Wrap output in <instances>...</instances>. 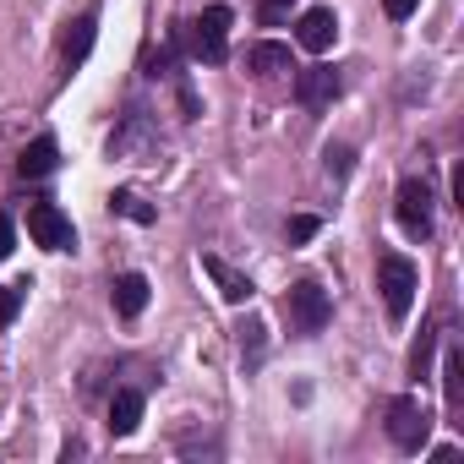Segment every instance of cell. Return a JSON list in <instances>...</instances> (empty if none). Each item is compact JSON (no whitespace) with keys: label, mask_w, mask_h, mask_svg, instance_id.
<instances>
[{"label":"cell","mask_w":464,"mask_h":464,"mask_svg":"<svg viewBox=\"0 0 464 464\" xmlns=\"http://www.w3.org/2000/svg\"><path fill=\"white\" fill-rule=\"evenodd\" d=\"M61 164V148H55V137H34L28 148H23V159H17V169L28 175V180H39V175H50Z\"/></svg>","instance_id":"7c38bea8"},{"label":"cell","mask_w":464,"mask_h":464,"mask_svg":"<svg viewBox=\"0 0 464 464\" xmlns=\"http://www.w3.org/2000/svg\"><path fill=\"white\" fill-rule=\"evenodd\" d=\"M137 426H142V393L137 388H115V399H110V431L131 437Z\"/></svg>","instance_id":"8fae6325"},{"label":"cell","mask_w":464,"mask_h":464,"mask_svg":"<svg viewBox=\"0 0 464 464\" xmlns=\"http://www.w3.org/2000/svg\"><path fill=\"white\" fill-rule=\"evenodd\" d=\"M28 236H34L44 252H72V246H77V229H72V218H66L55 202H28Z\"/></svg>","instance_id":"8992f818"},{"label":"cell","mask_w":464,"mask_h":464,"mask_svg":"<svg viewBox=\"0 0 464 464\" xmlns=\"http://www.w3.org/2000/svg\"><path fill=\"white\" fill-rule=\"evenodd\" d=\"M186 50L197 55V61H208V66H218L224 55H229V6H208L197 23H186Z\"/></svg>","instance_id":"7a4b0ae2"},{"label":"cell","mask_w":464,"mask_h":464,"mask_svg":"<svg viewBox=\"0 0 464 464\" xmlns=\"http://www.w3.org/2000/svg\"><path fill=\"white\" fill-rule=\"evenodd\" d=\"M415 6H420V0H382V12H388L393 23H404V17H410Z\"/></svg>","instance_id":"603a6c76"},{"label":"cell","mask_w":464,"mask_h":464,"mask_svg":"<svg viewBox=\"0 0 464 464\" xmlns=\"http://www.w3.org/2000/svg\"><path fill=\"white\" fill-rule=\"evenodd\" d=\"M285 6H290V0H268V12H263V17H268V23H279V17H285Z\"/></svg>","instance_id":"cb8c5ba5"},{"label":"cell","mask_w":464,"mask_h":464,"mask_svg":"<svg viewBox=\"0 0 464 464\" xmlns=\"http://www.w3.org/2000/svg\"><path fill=\"white\" fill-rule=\"evenodd\" d=\"M246 66L257 72V77H274V72H295V61H290V44H252V55H246Z\"/></svg>","instance_id":"5bb4252c"},{"label":"cell","mask_w":464,"mask_h":464,"mask_svg":"<svg viewBox=\"0 0 464 464\" xmlns=\"http://www.w3.org/2000/svg\"><path fill=\"white\" fill-rule=\"evenodd\" d=\"M426 431H431V415L420 410V399L399 393V399L388 404V437H393V448L420 453V448H426Z\"/></svg>","instance_id":"277c9868"},{"label":"cell","mask_w":464,"mask_h":464,"mask_svg":"<svg viewBox=\"0 0 464 464\" xmlns=\"http://www.w3.org/2000/svg\"><path fill=\"white\" fill-rule=\"evenodd\" d=\"M263 339H268V328H263V323H257V317H252V323H246V328H241V355H252V366H257V361H263Z\"/></svg>","instance_id":"e0dca14e"},{"label":"cell","mask_w":464,"mask_h":464,"mask_svg":"<svg viewBox=\"0 0 464 464\" xmlns=\"http://www.w3.org/2000/svg\"><path fill=\"white\" fill-rule=\"evenodd\" d=\"M12 246H17V224L0 213V257H12Z\"/></svg>","instance_id":"7402d4cb"},{"label":"cell","mask_w":464,"mask_h":464,"mask_svg":"<svg viewBox=\"0 0 464 464\" xmlns=\"http://www.w3.org/2000/svg\"><path fill=\"white\" fill-rule=\"evenodd\" d=\"M110 301H115L121 317H137V312L148 306V279H142V274H121V279L110 285Z\"/></svg>","instance_id":"4fadbf2b"},{"label":"cell","mask_w":464,"mask_h":464,"mask_svg":"<svg viewBox=\"0 0 464 464\" xmlns=\"http://www.w3.org/2000/svg\"><path fill=\"white\" fill-rule=\"evenodd\" d=\"M317 229H323V224H317L312 213H295V218H290V229H285V236H290V246H306V241L317 236Z\"/></svg>","instance_id":"d6986e66"},{"label":"cell","mask_w":464,"mask_h":464,"mask_svg":"<svg viewBox=\"0 0 464 464\" xmlns=\"http://www.w3.org/2000/svg\"><path fill=\"white\" fill-rule=\"evenodd\" d=\"M93 34H99L93 12H82V17H72V23H66V34H61V55H66V66H82V61H88Z\"/></svg>","instance_id":"30bf717a"},{"label":"cell","mask_w":464,"mask_h":464,"mask_svg":"<svg viewBox=\"0 0 464 464\" xmlns=\"http://www.w3.org/2000/svg\"><path fill=\"white\" fill-rule=\"evenodd\" d=\"M110 202H115V213H126L131 224H153V218H159V213H153V208H148V202H142L137 191H115Z\"/></svg>","instance_id":"2e32d148"},{"label":"cell","mask_w":464,"mask_h":464,"mask_svg":"<svg viewBox=\"0 0 464 464\" xmlns=\"http://www.w3.org/2000/svg\"><path fill=\"white\" fill-rule=\"evenodd\" d=\"M323 164H328V175H339V180H344V175H350V164H355V153H350V148H328V153H323Z\"/></svg>","instance_id":"44dd1931"},{"label":"cell","mask_w":464,"mask_h":464,"mask_svg":"<svg viewBox=\"0 0 464 464\" xmlns=\"http://www.w3.org/2000/svg\"><path fill=\"white\" fill-rule=\"evenodd\" d=\"M202 274L218 285V295H224L229 306H246V301H252V279H246V274H236L224 257H213V252H208V257H202Z\"/></svg>","instance_id":"ba28073f"},{"label":"cell","mask_w":464,"mask_h":464,"mask_svg":"<svg viewBox=\"0 0 464 464\" xmlns=\"http://www.w3.org/2000/svg\"><path fill=\"white\" fill-rule=\"evenodd\" d=\"M464 350L459 344H448V361H442V393H448V410L459 415V399H464Z\"/></svg>","instance_id":"9a60e30c"},{"label":"cell","mask_w":464,"mask_h":464,"mask_svg":"<svg viewBox=\"0 0 464 464\" xmlns=\"http://www.w3.org/2000/svg\"><path fill=\"white\" fill-rule=\"evenodd\" d=\"M377 290H382L388 317H393V323H404V317H410V306H415V290H420L415 263H410L404 252H382V257H377Z\"/></svg>","instance_id":"6da1fadb"},{"label":"cell","mask_w":464,"mask_h":464,"mask_svg":"<svg viewBox=\"0 0 464 464\" xmlns=\"http://www.w3.org/2000/svg\"><path fill=\"white\" fill-rule=\"evenodd\" d=\"M23 290H28V285H0V328L23 312Z\"/></svg>","instance_id":"ac0fdd59"},{"label":"cell","mask_w":464,"mask_h":464,"mask_svg":"<svg viewBox=\"0 0 464 464\" xmlns=\"http://www.w3.org/2000/svg\"><path fill=\"white\" fill-rule=\"evenodd\" d=\"M295 99H301V104H328V99H339V72H334V66H306V72H295Z\"/></svg>","instance_id":"9c48e42d"},{"label":"cell","mask_w":464,"mask_h":464,"mask_svg":"<svg viewBox=\"0 0 464 464\" xmlns=\"http://www.w3.org/2000/svg\"><path fill=\"white\" fill-rule=\"evenodd\" d=\"M431 344H437V328L420 334V344L410 350V377H426V361H431Z\"/></svg>","instance_id":"ffe728a7"},{"label":"cell","mask_w":464,"mask_h":464,"mask_svg":"<svg viewBox=\"0 0 464 464\" xmlns=\"http://www.w3.org/2000/svg\"><path fill=\"white\" fill-rule=\"evenodd\" d=\"M295 39H301V50H312V55L334 50V39H339V17H334V6H312V12H301Z\"/></svg>","instance_id":"52a82bcc"},{"label":"cell","mask_w":464,"mask_h":464,"mask_svg":"<svg viewBox=\"0 0 464 464\" xmlns=\"http://www.w3.org/2000/svg\"><path fill=\"white\" fill-rule=\"evenodd\" d=\"M393 218H399V229L404 236H415V241H426L431 236V186L426 180H399V197H393Z\"/></svg>","instance_id":"5b68a950"},{"label":"cell","mask_w":464,"mask_h":464,"mask_svg":"<svg viewBox=\"0 0 464 464\" xmlns=\"http://www.w3.org/2000/svg\"><path fill=\"white\" fill-rule=\"evenodd\" d=\"M285 312H290V323H295L301 334H323L328 317H334V301H328V290H323L317 279H301V285H290Z\"/></svg>","instance_id":"3957f363"}]
</instances>
